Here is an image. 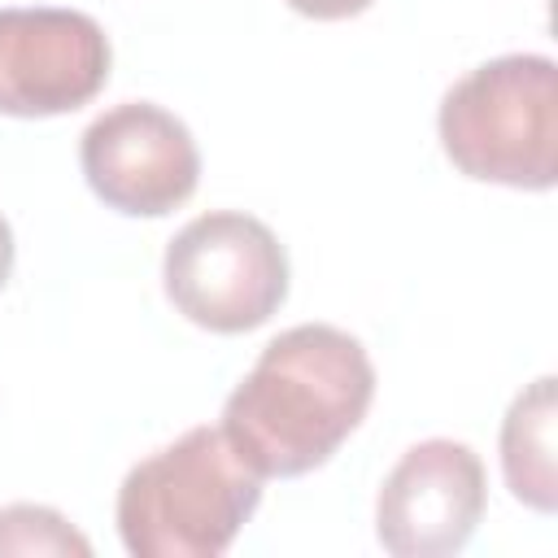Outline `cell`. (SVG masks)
Listing matches in <instances>:
<instances>
[{
  "mask_svg": "<svg viewBox=\"0 0 558 558\" xmlns=\"http://www.w3.org/2000/svg\"><path fill=\"white\" fill-rule=\"evenodd\" d=\"M87 187L118 214L161 218L201 183V148L183 118L153 100H122L78 135Z\"/></svg>",
  "mask_w": 558,
  "mask_h": 558,
  "instance_id": "cell-5",
  "label": "cell"
},
{
  "mask_svg": "<svg viewBox=\"0 0 558 558\" xmlns=\"http://www.w3.org/2000/svg\"><path fill=\"white\" fill-rule=\"evenodd\" d=\"M9 270H13V227L0 214V288L9 283Z\"/></svg>",
  "mask_w": 558,
  "mask_h": 558,
  "instance_id": "cell-11",
  "label": "cell"
},
{
  "mask_svg": "<svg viewBox=\"0 0 558 558\" xmlns=\"http://www.w3.org/2000/svg\"><path fill=\"white\" fill-rule=\"evenodd\" d=\"M170 305L218 336H240L288 301V253L279 235L244 209H209L174 231L161 257Z\"/></svg>",
  "mask_w": 558,
  "mask_h": 558,
  "instance_id": "cell-4",
  "label": "cell"
},
{
  "mask_svg": "<svg viewBox=\"0 0 558 558\" xmlns=\"http://www.w3.org/2000/svg\"><path fill=\"white\" fill-rule=\"evenodd\" d=\"M488 501L484 462L471 445L432 436L401 453L375 501V536L397 558L458 554Z\"/></svg>",
  "mask_w": 558,
  "mask_h": 558,
  "instance_id": "cell-6",
  "label": "cell"
},
{
  "mask_svg": "<svg viewBox=\"0 0 558 558\" xmlns=\"http://www.w3.org/2000/svg\"><path fill=\"white\" fill-rule=\"evenodd\" d=\"M445 157L480 183L549 192L558 179V65L506 52L462 74L436 113Z\"/></svg>",
  "mask_w": 558,
  "mask_h": 558,
  "instance_id": "cell-3",
  "label": "cell"
},
{
  "mask_svg": "<svg viewBox=\"0 0 558 558\" xmlns=\"http://www.w3.org/2000/svg\"><path fill=\"white\" fill-rule=\"evenodd\" d=\"M262 506V475L222 427H187L118 488V536L135 558H218Z\"/></svg>",
  "mask_w": 558,
  "mask_h": 558,
  "instance_id": "cell-2",
  "label": "cell"
},
{
  "mask_svg": "<svg viewBox=\"0 0 558 558\" xmlns=\"http://www.w3.org/2000/svg\"><path fill=\"white\" fill-rule=\"evenodd\" d=\"M288 9L305 13V17H318V22H340V17H357L366 13L375 0H283Z\"/></svg>",
  "mask_w": 558,
  "mask_h": 558,
  "instance_id": "cell-10",
  "label": "cell"
},
{
  "mask_svg": "<svg viewBox=\"0 0 558 558\" xmlns=\"http://www.w3.org/2000/svg\"><path fill=\"white\" fill-rule=\"evenodd\" d=\"M554 375L532 379L501 418V471L510 493L541 510H558V475H554Z\"/></svg>",
  "mask_w": 558,
  "mask_h": 558,
  "instance_id": "cell-8",
  "label": "cell"
},
{
  "mask_svg": "<svg viewBox=\"0 0 558 558\" xmlns=\"http://www.w3.org/2000/svg\"><path fill=\"white\" fill-rule=\"evenodd\" d=\"M375 366L357 336L331 323L279 331L222 401V436L262 480L323 466L366 418Z\"/></svg>",
  "mask_w": 558,
  "mask_h": 558,
  "instance_id": "cell-1",
  "label": "cell"
},
{
  "mask_svg": "<svg viewBox=\"0 0 558 558\" xmlns=\"http://www.w3.org/2000/svg\"><path fill=\"white\" fill-rule=\"evenodd\" d=\"M0 554H92V541L52 506L13 501L0 510Z\"/></svg>",
  "mask_w": 558,
  "mask_h": 558,
  "instance_id": "cell-9",
  "label": "cell"
},
{
  "mask_svg": "<svg viewBox=\"0 0 558 558\" xmlns=\"http://www.w3.org/2000/svg\"><path fill=\"white\" fill-rule=\"evenodd\" d=\"M109 35L78 9H0V113L57 118L109 83Z\"/></svg>",
  "mask_w": 558,
  "mask_h": 558,
  "instance_id": "cell-7",
  "label": "cell"
}]
</instances>
